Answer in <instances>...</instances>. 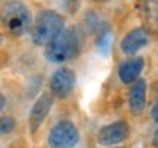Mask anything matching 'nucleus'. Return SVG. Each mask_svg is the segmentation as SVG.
<instances>
[{
    "mask_svg": "<svg viewBox=\"0 0 158 148\" xmlns=\"http://www.w3.org/2000/svg\"><path fill=\"white\" fill-rule=\"evenodd\" d=\"M81 53V37L75 28H64L45 46V57L51 63L69 62Z\"/></svg>",
    "mask_w": 158,
    "mask_h": 148,
    "instance_id": "nucleus-1",
    "label": "nucleus"
},
{
    "mask_svg": "<svg viewBox=\"0 0 158 148\" xmlns=\"http://www.w3.org/2000/svg\"><path fill=\"white\" fill-rule=\"evenodd\" d=\"M64 18L50 9L40 11L31 27V38L35 46H47L64 29Z\"/></svg>",
    "mask_w": 158,
    "mask_h": 148,
    "instance_id": "nucleus-2",
    "label": "nucleus"
},
{
    "mask_svg": "<svg viewBox=\"0 0 158 148\" xmlns=\"http://www.w3.org/2000/svg\"><path fill=\"white\" fill-rule=\"evenodd\" d=\"M0 21L6 31L13 37L27 34L32 27V15L27 5L19 0H10L2 7Z\"/></svg>",
    "mask_w": 158,
    "mask_h": 148,
    "instance_id": "nucleus-3",
    "label": "nucleus"
},
{
    "mask_svg": "<svg viewBox=\"0 0 158 148\" xmlns=\"http://www.w3.org/2000/svg\"><path fill=\"white\" fill-rule=\"evenodd\" d=\"M79 142L78 128L69 122L62 120L51 128L48 133V145L50 148H73Z\"/></svg>",
    "mask_w": 158,
    "mask_h": 148,
    "instance_id": "nucleus-4",
    "label": "nucleus"
},
{
    "mask_svg": "<svg viewBox=\"0 0 158 148\" xmlns=\"http://www.w3.org/2000/svg\"><path fill=\"white\" fill-rule=\"evenodd\" d=\"M76 84V75L72 69L60 68L57 69L50 78V90L51 94L57 98H66L73 91Z\"/></svg>",
    "mask_w": 158,
    "mask_h": 148,
    "instance_id": "nucleus-5",
    "label": "nucleus"
},
{
    "mask_svg": "<svg viewBox=\"0 0 158 148\" xmlns=\"http://www.w3.org/2000/svg\"><path fill=\"white\" fill-rule=\"evenodd\" d=\"M51 107H53V94L44 92L35 100L34 106L31 107V112H29V131H31V133H35L40 129V126L43 125V122L50 113Z\"/></svg>",
    "mask_w": 158,
    "mask_h": 148,
    "instance_id": "nucleus-6",
    "label": "nucleus"
},
{
    "mask_svg": "<svg viewBox=\"0 0 158 148\" xmlns=\"http://www.w3.org/2000/svg\"><path fill=\"white\" fill-rule=\"evenodd\" d=\"M129 125L124 120H117L110 125L104 126L98 132V142L100 145H116L123 142L129 137Z\"/></svg>",
    "mask_w": 158,
    "mask_h": 148,
    "instance_id": "nucleus-7",
    "label": "nucleus"
},
{
    "mask_svg": "<svg viewBox=\"0 0 158 148\" xmlns=\"http://www.w3.org/2000/svg\"><path fill=\"white\" fill-rule=\"evenodd\" d=\"M149 43V34L145 28H135L122 40L120 49L124 54H135Z\"/></svg>",
    "mask_w": 158,
    "mask_h": 148,
    "instance_id": "nucleus-8",
    "label": "nucleus"
},
{
    "mask_svg": "<svg viewBox=\"0 0 158 148\" xmlns=\"http://www.w3.org/2000/svg\"><path fill=\"white\" fill-rule=\"evenodd\" d=\"M147 106V82L138 79L130 88L129 92V108L133 114L143 113Z\"/></svg>",
    "mask_w": 158,
    "mask_h": 148,
    "instance_id": "nucleus-9",
    "label": "nucleus"
},
{
    "mask_svg": "<svg viewBox=\"0 0 158 148\" xmlns=\"http://www.w3.org/2000/svg\"><path fill=\"white\" fill-rule=\"evenodd\" d=\"M143 69V59L142 57H133L123 62L118 66V78L123 84H132L138 81Z\"/></svg>",
    "mask_w": 158,
    "mask_h": 148,
    "instance_id": "nucleus-10",
    "label": "nucleus"
},
{
    "mask_svg": "<svg viewBox=\"0 0 158 148\" xmlns=\"http://www.w3.org/2000/svg\"><path fill=\"white\" fill-rule=\"evenodd\" d=\"M111 44H113V32L108 27H102L98 31V40H97V49L98 51L107 56L110 50H111Z\"/></svg>",
    "mask_w": 158,
    "mask_h": 148,
    "instance_id": "nucleus-11",
    "label": "nucleus"
},
{
    "mask_svg": "<svg viewBox=\"0 0 158 148\" xmlns=\"http://www.w3.org/2000/svg\"><path fill=\"white\" fill-rule=\"evenodd\" d=\"M16 126V122L10 116H3L0 117V135H7L10 133Z\"/></svg>",
    "mask_w": 158,
    "mask_h": 148,
    "instance_id": "nucleus-12",
    "label": "nucleus"
},
{
    "mask_svg": "<svg viewBox=\"0 0 158 148\" xmlns=\"http://www.w3.org/2000/svg\"><path fill=\"white\" fill-rule=\"evenodd\" d=\"M62 6L64 12L69 15H75L79 11V6H81V0H62Z\"/></svg>",
    "mask_w": 158,
    "mask_h": 148,
    "instance_id": "nucleus-13",
    "label": "nucleus"
},
{
    "mask_svg": "<svg viewBox=\"0 0 158 148\" xmlns=\"http://www.w3.org/2000/svg\"><path fill=\"white\" fill-rule=\"evenodd\" d=\"M151 116H152V119L155 120V122H158V103L152 107V110H151Z\"/></svg>",
    "mask_w": 158,
    "mask_h": 148,
    "instance_id": "nucleus-14",
    "label": "nucleus"
},
{
    "mask_svg": "<svg viewBox=\"0 0 158 148\" xmlns=\"http://www.w3.org/2000/svg\"><path fill=\"white\" fill-rule=\"evenodd\" d=\"M5 106H6V98L3 97V94H0V112L5 108Z\"/></svg>",
    "mask_w": 158,
    "mask_h": 148,
    "instance_id": "nucleus-15",
    "label": "nucleus"
},
{
    "mask_svg": "<svg viewBox=\"0 0 158 148\" xmlns=\"http://www.w3.org/2000/svg\"><path fill=\"white\" fill-rule=\"evenodd\" d=\"M152 144L155 145V147L158 148V129L155 131V133H154V138H152Z\"/></svg>",
    "mask_w": 158,
    "mask_h": 148,
    "instance_id": "nucleus-16",
    "label": "nucleus"
},
{
    "mask_svg": "<svg viewBox=\"0 0 158 148\" xmlns=\"http://www.w3.org/2000/svg\"><path fill=\"white\" fill-rule=\"evenodd\" d=\"M92 2H95V3H106L108 0H92Z\"/></svg>",
    "mask_w": 158,
    "mask_h": 148,
    "instance_id": "nucleus-17",
    "label": "nucleus"
},
{
    "mask_svg": "<svg viewBox=\"0 0 158 148\" xmlns=\"http://www.w3.org/2000/svg\"><path fill=\"white\" fill-rule=\"evenodd\" d=\"M2 41H3V37H2V34H0V44H2Z\"/></svg>",
    "mask_w": 158,
    "mask_h": 148,
    "instance_id": "nucleus-18",
    "label": "nucleus"
}]
</instances>
